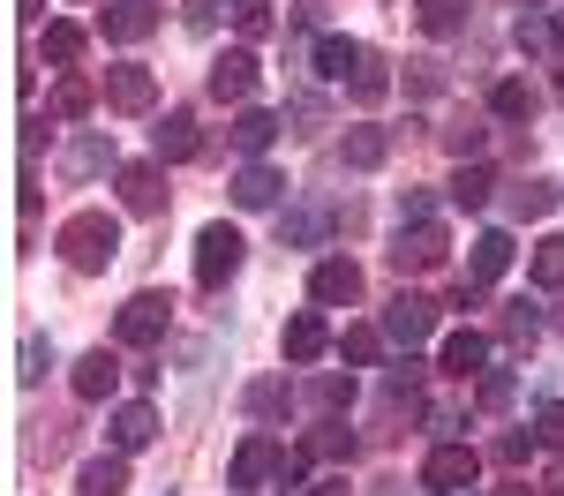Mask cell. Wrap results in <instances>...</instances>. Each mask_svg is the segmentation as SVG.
<instances>
[{
  "label": "cell",
  "mask_w": 564,
  "mask_h": 496,
  "mask_svg": "<svg viewBox=\"0 0 564 496\" xmlns=\"http://www.w3.org/2000/svg\"><path fill=\"white\" fill-rule=\"evenodd\" d=\"M121 256V225L113 211H76V219L61 225V264L68 271H106Z\"/></svg>",
  "instance_id": "1"
},
{
  "label": "cell",
  "mask_w": 564,
  "mask_h": 496,
  "mask_svg": "<svg viewBox=\"0 0 564 496\" xmlns=\"http://www.w3.org/2000/svg\"><path fill=\"white\" fill-rule=\"evenodd\" d=\"M271 474H286V444H279L271 429H257V437H241V451H234V466H226V489H263Z\"/></svg>",
  "instance_id": "2"
},
{
  "label": "cell",
  "mask_w": 564,
  "mask_h": 496,
  "mask_svg": "<svg viewBox=\"0 0 564 496\" xmlns=\"http://www.w3.org/2000/svg\"><path fill=\"white\" fill-rule=\"evenodd\" d=\"M234 271H241V233H234L226 219L204 225V233H196V286H204V294H218Z\"/></svg>",
  "instance_id": "3"
},
{
  "label": "cell",
  "mask_w": 564,
  "mask_h": 496,
  "mask_svg": "<svg viewBox=\"0 0 564 496\" xmlns=\"http://www.w3.org/2000/svg\"><path fill=\"white\" fill-rule=\"evenodd\" d=\"M166 323H174V301H166V294H135V301H121V316H113V339H121V346H159Z\"/></svg>",
  "instance_id": "4"
},
{
  "label": "cell",
  "mask_w": 564,
  "mask_h": 496,
  "mask_svg": "<svg viewBox=\"0 0 564 496\" xmlns=\"http://www.w3.org/2000/svg\"><path fill=\"white\" fill-rule=\"evenodd\" d=\"M308 301H316V309H347V301H361V264H354V256H324V264L308 271Z\"/></svg>",
  "instance_id": "5"
},
{
  "label": "cell",
  "mask_w": 564,
  "mask_h": 496,
  "mask_svg": "<svg viewBox=\"0 0 564 496\" xmlns=\"http://www.w3.org/2000/svg\"><path fill=\"white\" fill-rule=\"evenodd\" d=\"M444 249H452V241H444V225H399V249H391V271H399V278H406V271H436L444 264Z\"/></svg>",
  "instance_id": "6"
},
{
  "label": "cell",
  "mask_w": 564,
  "mask_h": 496,
  "mask_svg": "<svg viewBox=\"0 0 564 496\" xmlns=\"http://www.w3.org/2000/svg\"><path fill=\"white\" fill-rule=\"evenodd\" d=\"M106 106H113V113H151V106H159V76L135 68V60L106 68Z\"/></svg>",
  "instance_id": "7"
},
{
  "label": "cell",
  "mask_w": 564,
  "mask_h": 496,
  "mask_svg": "<svg viewBox=\"0 0 564 496\" xmlns=\"http://www.w3.org/2000/svg\"><path fill=\"white\" fill-rule=\"evenodd\" d=\"M436 331V301H422V294H399L384 309V339H399V346H422Z\"/></svg>",
  "instance_id": "8"
},
{
  "label": "cell",
  "mask_w": 564,
  "mask_h": 496,
  "mask_svg": "<svg viewBox=\"0 0 564 496\" xmlns=\"http://www.w3.org/2000/svg\"><path fill=\"white\" fill-rule=\"evenodd\" d=\"M98 31L113 45H135V38H151L159 31V0H113L106 15H98Z\"/></svg>",
  "instance_id": "9"
},
{
  "label": "cell",
  "mask_w": 564,
  "mask_h": 496,
  "mask_svg": "<svg viewBox=\"0 0 564 496\" xmlns=\"http://www.w3.org/2000/svg\"><path fill=\"white\" fill-rule=\"evenodd\" d=\"M422 482H430V489H475V451L467 444H436L430 459H422Z\"/></svg>",
  "instance_id": "10"
},
{
  "label": "cell",
  "mask_w": 564,
  "mask_h": 496,
  "mask_svg": "<svg viewBox=\"0 0 564 496\" xmlns=\"http://www.w3.org/2000/svg\"><path fill=\"white\" fill-rule=\"evenodd\" d=\"M249 90H257V53H249V45H234V53H218V60H212V98H218V106H226V98L241 106Z\"/></svg>",
  "instance_id": "11"
},
{
  "label": "cell",
  "mask_w": 564,
  "mask_h": 496,
  "mask_svg": "<svg viewBox=\"0 0 564 496\" xmlns=\"http://www.w3.org/2000/svg\"><path fill=\"white\" fill-rule=\"evenodd\" d=\"M106 166H113V135H106V129L76 135V143L61 151V174H68V180H98Z\"/></svg>",
  "instance_id": "12"
},
{
  "label": "cell",
  "mask_w": 564,
  "mask_h": 496,
  "mask_svg": "<svg viewBox=\"0 0 564 496\" xmlns=\"http://www.w3.org/2000/svg\"><path fill=\"white\" fill-rule=\"evenodd\" d=\"M121 203H129L135 219H159V211H166V180H159V166H121Z\"/></svg>",
  "instance_id": "13"
},
{
  "label": "cell",
  "mask_w": 564,
  "mask_h": 496,
  "mask_svg": "<svg viewBox=\"0 0 564 496\" xmlns=\"http://www.w3.org/2000/svg\"><path fill=\"white\" fill-rule=\"evenodd\" d=\"M106 437H113V451H143L151 437H159V414H151L143 399L113 406V421H106Z\"/></svg>",
  "instance_id": "14"
},
{
  "label": "cell",
  "mask_w": 564,
  "mask_h": 496,
  "mask_svg": "<svg viewBox=\"0 0 564 496\" xmlns=\"http://www.w3.org/2000/svg\"><path fill=\"white\" fill-rule=\"evenodd\" d=\"M113 384H121V361L106 354V346L76 361V399H113Z\"/></svg>",
  "instance_id": "15"
},
{
  "label": "cell",
  "mask_w": 564,
  "mask_h": 496,
  "mask_svg": "<svg viewBox=\"0 0 564 496\" xmlns=\"http://www.w3.org/2000/svg\"><path fill=\"white\" fill-rule=\"evenodd\" d=\"M505 271H512V233H481V241H475V264H467V278H475V286H497Z\"/></svg>",
  "instance_id": "16"
},
{
  "label": "cell",
  "mask_w": 564,
  "mask_h": 496,
  "mask_svg": "<svg viewBox=\"0 0 564 496\" xmlns=\"http://www.w3.org/2000/svg\"><path fill=\"white\" fill-rule=\"evenodd\" d=\"M481 361H489V339H481V331H452V339H444V376L467 384V376H481Z\"/></svg>",
  "instance_id": "17"
},
{
  "label": "cell",
  "mask_w": 564,
  "mask_h": 496,
  "mask_svg": "<svg viewBox=\"0 0 564 496\" xmlns=\"http://www.w3.org/2000/svg\"><path fill=\"white\" fill-rule=\"evenodd\" d=\"M332 346V331H324V316L302 309V316H286V361H316Z\"/></svg>",
  "instance_id": "18"
},
{
  "label": "cell",
  "mask_w": 564,
  "mask_h": 496,
  "mask_svg": "<svg viewBox=\"0 0 564 496\" xmlns=\"http://www.w3.org/2000/svg\"><path fill=\"white\" fill-rule=\"evenodd\" d=\"M384 90H391L384 53H369V45H361V68L347 76V98H354V106H384Z\"/></svg>",
  "instance_id": "19"
},
{
  "label": "cell",
  "mask_w": 564,
  "mask_h": 496,
  "mask_svg": "<svg viewBox=\"0 0 564 496\" xmlns=\"http://www.w3.org/2000/svg\"><path fill=\"white\" fill-rule=\"evenodd\" d=\"M279 188H286V180L271 174V166H241V174H234V203H241V211H263V203H279Z\"/></svg>",
  "instance_id": "20"
},
{
  "label": "cell",
  "mask_w": 564,
  "mask_h": 496,
  "mask_svg": "<svg viewBox=\"0 0 564 496\" xmlns=\"http://www.w3.org/2000/svg\"><path fill=\"white\" fill-rule=\"evenodd\" d=\"M467 15H475V0H422V8H414V23H422L430 38H452V31H467Z\"/></svg>",
  "instance_id": "21"
},
{
  "label": "cell",
  "mask_w": 564,
  "mask_h": 496,
  "mask_svg": "<svg viewBox=\"0 0 564 496\" xmlns=\"http://www.w3.org/2000/svg\"><path fill=\"white\" fill-rule=\"evenodd\" d=\"M204 135H196V113H166L159 121V158H196Z\"/></svg>",
  "instance_id": "22"
},
{
  "label": "cell",
  "mask_w": 564,
  "mask_h": 496,
  "mask_svg": "<svg viewBox=\"0 0 564 496\" xmlns=\"http://www.w3.org/2000/svg\"><path fill=\"white\" fill-rule=\"evenodd\" d=\"M39 53L53 60V68H76V60H84V23H45Z\"/></svg>",
  "instance_id": "23"
},
{
  "label": "cell",
  "mask_w": 564,
  "mask_h": 496,
  "mask_svg": "<svg viewBox=\"0 0 564 496\" xmlns=\"http://www.w3.org/2000/svg\"><path fill=\"white\" fill-rule=\"evenodd\" d=\"M354 68H361V45H354V38H324V45H316V76L347 84Z\"/></svg>",
  "instance_id": "24"
},
{
  "label": "cell",
  "mask_w": 564,
  "mask_h": 496,
  "mask_svg": "<svg viewBox=\"0 0 564 496\" xmlns=\"http://www.w3.org/2000/svg\"><path fill=\"white\" fill-rule=\"evenodd\" d=\"M121 489H129V459H121V451L84 466V496H121Z\"/></svg>",
  "instance_id": "25"
},
{
  "label": "cell",
  "mask_w": 564,
  "mask_h": 496,
  "mask_svg": "<svg viewBox=\"0 0 564 496\" xmlns=\"http://www.w3.org/2000/svg\"><path fill=\"white\" fill-rule=\"evenodd\" d=\"M90 98H98V84H90V76H76V68H68V76H61V84H53V113H61V121H76V113H90Z\"/></svg>",
  "instance_id": "26"
},
{
  "label": "cell",
  "mask_w": 564,
  "mask_h": 496,
  "mask_svg": "<svg viewBox=\"0 0 564 496\" xmlns=\"http://www.w3.org/2000/svg\"><path fill=\"white\" fill-rule=\"evenodd\" d=\"M384 129H347V166L354 174H377V166H384Z\"/></svg>",
  "instance_id": "27"
},
{
  "label": "cell",
  "mask_w": 564,
  "mask_h": 496,
  "mask_svg": "<svg viewBox=\"0 0 564 496\" xmlns=\"http://www.w3.org/2000/svg\"><path fill=\"white\" fill-rule=\"evenodd\" d=\"M271 135H279V121H271L263 106H241V113H234V143H241L249 158H257V151H263V143H271Z\"/></svg>",
  "instance_id": "28"
},
{
  "label": "cell",
  "mask_w": 564,
  "mask_h": 496,
  "mask_svg": "<svg viewBox=\"0 0 564 496\" xmlns=\"http://www.w3.org/2000/svg\"><path fill=\"white\" fill-rule=\"evenodd\" d=\"M377 354H384V331L377 323H354L347 339H339V361H354V368H369Z\"/></svg>",
  "instance_id": "29"
},
{
  "label": "cell",
  "mask_w": 564,
  "mask_h": 496,
  "mask_svg": "<svg viewBox=\"0 0 564 496\" xmlns=\"http://www.w3.org/2000/svg\"><path fill=\"white\" fill-rule=\"evenodd\" d=\"M489 106H497L505 121H527V113H534V90H527V76H505V84L489 90Z\"/></svg>",
  "instance_id": "30"
},
{
  "label": "cell",
  "mask_w": 564,
  "mask_h": 496,
  "mask_svg": "<svg viewBox=\"0 0 564 496\" xmlns=\"http://www.w3.org/2000/svg\"><path fill=\"white\" fill-rule=\"evenodd\" d=\"M452 203H459V211H481V203H489V166H459V174H452Z\"/></svg>",
  "instance_id": "31"
},
{
  "label": "cell",
  "mask_w": 564,
  "mask_h": 496,
  "mask_svg": "<svg viewBox=\"0 0 564 496\" xmlns=\"http://www.w3.org/2000/svg\"><path fill=\"white\" fill-rule=\"evenodd\" d=\"M308 459H347L354 451V437H347V421H316V437H308Z\"/></svg>",
  "instance_id": "32"
},
{
  "label": "cell",
  "mask_w": 564,
  "mask_h": 496,
  "mask_svg": "<svg viewBox=\"0 0 564 496\" xmlns=\"http://www.w3.org/2000/svg\"><path fill=\"white\" fill-rule=\"evenodd\" d=\"M550 203H557V188H550V180H520V188H512V219H542Z\"/></svg>",
  "instance_id": "33"
},
{
  "label": "cell",
  "mask_w": 564,
  "mask_h": 496,
  "mask_svg": "<svg viewBox=\"0 0 564 496\" xmlns=\"http://www.w3.org/2000/svg\"><path fill=\"white\" fill-rule=\"evenodd\" d=\"M512 392H520V384H512V368H489V376H481V384H475L481 414H505V406H512Z\"/></svg>",
  "instance_id": "34"
},
{
  "label": "cell",
  "mask_w": 564,
  "mask_h": 496,
  "mask_svg": "<svg viewBox=\"0 0 564 496\" xmlns=\"http://www.w3.org/2000/svg\"><path fill=\"white\" fill-rule=\"evenodd\" d=\"M347 399H354V376H316L308 384V406H324V414H339Z\"/></svg>",
  "instance_id": "35"
},
{
  "label": "cell",
  "mask_w": 564,
  "mask_h": 496,
  "mask_svg": "<svg viewBox=\"0 0 564 496\" xmlns=\"http://www.w3.org/2000/svg\"><path fill=\"white\" fill-rule=\"evenodd\" d=\"M512 38H520V53H550V45H557V31H550L542 15H520V23H512Z\"/></svg>",
  "instance_id": "36"
},
{
  "label": "cell",
  "mask_w": 564,
  "mask_h": 496,
  "mask_svg": "<svg viewBox=\"0 0 564 496\" xmlns=\"http://www.w3.org/2000/svg\"><path fill=\"white\" fill-rule=\"evenodd\" d=\"M279 406H286V384H279V376H263V384H249V414H257V421H271Z\"/></svg>",
  "instance_id": "37"
},
{
  "label": "cell",
  "mask_w": 564,
  "mask_h": 496,
  "mask_svg": "<svg viewBox=\"0 0 564 496\" xmlns=\"http://www.w3.org/2000/svg\"><path fill=\"white\" fill-rule=\"evenodd\" d=\"M534 278H542V286H564V241H557V233L534 249Z\"/></svg>",
  "instance_id": "38"
},
{
  "label": "cell",
  "mask_w": 564,
  "mask_h": 496,
  "mask_svg": "<svg viewBox=\"0 0 564 496\" xmlns=\"http://www.w3.org/2000/svg\"><path fill=\"white\" fill-rule=\"evenodd\" d=\"M45 368H53V339H23V368H15V376H23V384H39Z\"/></svg>",
  "instance_id": "39"
},
{
  "label": "cell",
  "mask_w": 564,
  "mask_h": 496,
  "mask_svg": "<svg viewBox=\"0 0 564 496\" xmlns=\"http://www.w3.org/2000/svg\"><path fill=\"white\" fill-rule=\"evenodd\" d=\"M534 331H542V316L527 309V301H512V309H505V339H512V346H527Z\"/></svg>",
  "instance_id": "40"
},
{
  "label": "cell",
  "mask_w": 564,
  "mask_h": 496,
  "mask_svg": "<svg viewBox=\"0 0 564 496\" xmlns=\"http://www.w3.org/2000/svg\"><path fill=\"white\" fill-rule=\"evenodd\" d=\"M234 23H241V38H271V8H263V0H241Z\"/></svg>",
  "instance_id": "41"
},
{
  "label": "cell",
  "mask_w": 564,
  "mask_h": 496,
  "mask_svg": "<svg viewBox=\"0 0 564 496\" xmlns=\"http://www.w3.org/2000/svg\"><path fill=\"white\" fill-rule=\"evenodd\" d=\"M406 68H414V76H406V90H414V98L444 90V60H406Z\"/></svg>",
  "instance_id": "42"
},
{
  "label": "cell",
  "mask_w": 564,
  "mask_h": 496,
  "mask_svg": "<svg viewBox=\"0 0 564 496\" xmlns=\"http://www.w3.org/2000/svg\"><path fill=\"white\" fill-rule=\"evenodd\" d=\"M534 437H542V444H564V399L534 414Z\"/></svg>",
  "instance_id": "43"
},
{
  "label": "cell",
  "mask_w": 564,
  "mask_h": 496,
  "mask_svg": "<svg viewBox=\"0 0 564 496\" xmlns=\"http://www.w3.org/2000/svg\"><path fill=\"white\" fill-rule=\"evenodd\" d=\"M444 151H459V158H475V151H481V129H475V121H459V129H444Z\"/></svg>",
  "instance_id": "44"
},
{
  "label": "cell",
  "mask_w": 564,
  "mask_h": 496,
  "mask_svg": "<svg viewBox=\"0 0 564 496\" xmlns=\"http://www.w3.org/2000/svg\"><path fill=\"white\" fill-rule=\"evenodd\" d=\"M279 233H286V241H316V233H324V219H316V211H294Z\"/></svg>",
  "instance_id": "45"
},
{
  "label": "cell",
  "mask_w": 564,
  "mask_h": 496,
  "mask_svg": "<svg viewBox=\"0 0 564 496\" xmlns=\"http://www.w3.org/2000/svg\"><path fill=\"white\" fill-rule=\"evenodd\" d=\"M497 459H505V466H520V459H527V437H520V429H505V437H497Z\"/></svg>",
  "instance_id": "46"
},
{
  "label": "cell",
  "mask_w": 564,
  "mask_h": 496,
  "mask_svg": "<svg viewBox=\"0 0 564 496\" xmlns=\"http://www.w3.org/2000/svg\"><path fill=\"white\" fill-rule=\"evenodd\" d=\"M308 496H354V489H347V482H339V474H332V482H316V489H308Z\"/></svg>",
  "instance_id": "47"
},
{
  "label": "cell",
  "mask_w": 564,
  "mask_h": 496,
  "mask_svg": "<svg viewBox=\"0 0 564 496\" xmlns=\"http://www.w3.org/2000/svg\"><path fill=\"white\" fill-rule=\"evenodd\" d=\"M550 496H564V466H557V474H550Z\"/></svg>",
  "instance_id": "48"
},
{
  "label": "cell",
  "mask_w": 564,
  "mask_h": 496,
  "mask_svg": "<svg viewBox=\"0 0 564 496\" xmlns=\"http://www.w3.org/2000/svg\"><path fill=\"white\" fill-rule=\"evenodd\" d=\"M497 496H534V489H527V482H512V489H497Z\"/></svg>",
  "instance_id": "49"
},
{
  "label": "cell",
  "mask_w": 564,
  "mask_h": 496,
  "mask_svg": "<svg viewBox=\"0 0 564 496\" xmlns=\"http://www.w3.org/2000/svg\"><path fill=\"white\" fill-rule=\"evenodd\" d=\"M534 8H542V0H534Z\"/></svg>",
  "instance_id": "50"
}]
</instances>
